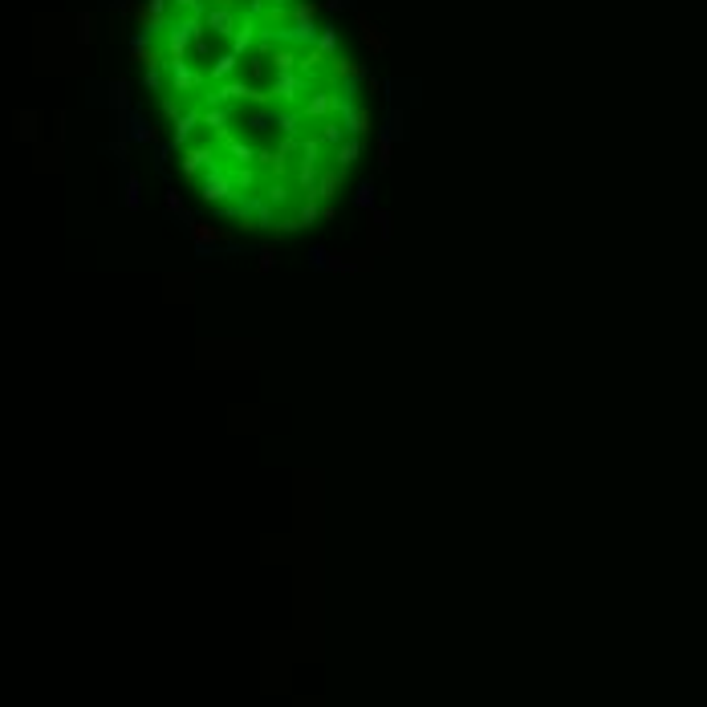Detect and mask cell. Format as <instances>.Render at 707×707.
<instances>
[{"label":"cell","mask_w":707,"mask_h":707,"mask_svg":"<svg viewBox=\"0 0 707 707\" xmlns=\"http://www.w3.org/2000/svg\"><path fill=\"white\" fill-rule=\"evenodd\" d=\"M313 90H317V82L297 69V73H277V78H273L268 98H273V106H297V110H301V102L309 98Z\"/></svg>","instance_id":"1"},{"label":"cell","mask_w":707,"mask_h":707,"mask_svg":"<svg viewBox=\"0 0 707 707\" xmlns=\"http://www.w3.org/2000/svg\"><path fill=\"white\" fill-rule=\"evenodd\" d=\"M342 106H345V94H333V90H326V85H321V90H313L309 98L301 102V110H297V114L321 126V122H333V118H342Z\"/></svg>","instance_id":"2"},{"label":"cell","mask_w":707,"mask_h":707,"mask_svg":"<svg viewBox=\"0 0 707 707\" xmlns=\"http://www.w3.org/2000/svg\"><path fill=\"white\" fill-rule=\"evenodd\" d=\"M203 203H212V208H224V203H232V199H244L240 191H236V183H232V171H228V163H220V167H212L208 175H203Z\"/></svg>","instance_id":"3"},{"label":"cell","mask_w":707,"mask_h":707,"mask_svg":"<svg viewBox=\"0 0 707 707\" xmlns=\"http://www.w3.org/2000/svg\"><path fill=\"white\" fill-rule=\"evenodd\" d=\"M179 167H183V175H187V179H199V175H208L212 167H220V147H215V143L187 147V150H183V159H179Z\"/></svg>","instance_id":"4"},{"label":"cell","mask_w":707,"mask_h":707,"mask_svg":"<svg viewBox=\"0 0 707 707\" xmlns=\"http://www.w3.org/2000/svg\"><path fill=\"white\" fill-rule=\"evenodd\" d=\"M196 131H203V114H199V106L191 102V110L179 118V122H171V143L179 150L191 147V138H196Z\"/></svg>","instance_id":"5"},{"label":"cell","mask_w":707,"mask_h":707,"mask_svg":"<svg viewBox=\"0 0 707 707\" xmlns=\"http://www.w3.org/2000/svg\"><path fill=\"white\" fill-rule=\"evenodd\" d=\"M240 20H244V8H208L203 25H208L212 33H220V37H236Z\"/></svg>","instance_id":"6"},{"label":"cell","mask_w":707,"mask_h":707,"mask_svg":"<svg viewBox=\"0 0 707 707\" xmlns=\"http://www.w3.org/2000/svg\"><path fill=\"white\" fill-rule=\"evenodd\" d=\"M317 179H321V159H297V175L293 187L301 196H313L317 191Z\"/></svg>","instance_id":"7"},{"label":"cell","mask_w":707,"mask_h":707,"mask_svg":"<svg viewBox=\"0 0 707 707\" xmlns=\"http://www.w3.org/2000/svg\"><path fill=\"white\" fill-rule=\"evenodd\" d=\"M342 179H345V171L338 163L326 167V171H321V179H317V191H313V196H317V199H333V196H338V187H342Z\"/></svg>","instance_id":"8"},{"label":"cell","mask_w":707,"mask_h":707,"mask_svg":"<svg viewBox=\"0 0 707 707\" xmlns=\"http://www.w3.org/2000/svg\"><path fill=\"white\" fill-rule=\"evenodd\" d=\"M236 66H240V57H236V53H220V57H215V66L212 69H208V73H212V85H224V82H232V73H236Z\"/></svg>","instance_id":"9"},{"label":"cell","mask_w":707,"mask_h":707,"mask_svg":"<svg viewBox=\"0 0 707 707\" xmlns=\"http://www.w3.org/2000/svg\"><path fill=\"white\" fill-rule=\"evenodd\" d=\"M329 78H345V82H362L366 69L358 61H350V57H333L329 61Z\"/></svg>","instance_id":"10"},{"label":"cell","mask_w":707,"mask_h":707,"mask_svg":"<svg viewBox=\"0 0 707 707\" xmlns=\"http://www.w3.org/2000/svg\"><path fill=\"white\" fill-rule=\"evenodd\" d=\"M358 155H362V143H358V138L350 134V138H345L342 147L333 150V163H338V167L345 171V167H354V163H358Z\"/></svg>","instance_id":"11"},{"label":"cell","mask_w":707,"mask_h":707,"mask_svg":"<svg viewBox=\"0 0 707 707\" xmlns=\"http://www.w3.org/2000/svg\"><path fill=\"white\" fill-rule=\"evenodd\" d=\"M317 215H326V208H317V196H301V203H297V224L309 228V224H317Z\"/></svg>","instance_id":"12"},{"label":"cell","mask_w":707,"mask_h":707,"mask_svg":"<svg viewBox=\"0 0 707 707\" xmlns=\"http://www.w3.org/2000/svg\"><path fill=\"white\" fill-rule=\"evenodd\" d=\"M289 13H293V25H309V29H313V20H317V4H313V0H297Z\"/></svg>","instance_id":"13"},{"label":"cell","mask_w":707,"mask_h":707,"mask_svg":"<svg viewBox=\"0 0 707 707\" xmlns=\"http://www.w3.org/2000/svg\"><path fill=\"white\" fill-rule=\"evenodd\" d=\"M313 49L326 53L329 61H333V57H338V33H333V29H321V33H317V41H313Z\"/></svg>","instance_id":"14"},{"label":"cell","mask_w":707,"mask_h":707,"mask_svg":"<svg viewBox=\"0 0 707 707\" xmlns=\"http://www.w3.org/2000/svg\"><path fill=\"white\" fill-rule=\"evenodd\" d=\"M358 29H362V41H366V45H370V49H374V53H382V49H386V37H382L379 33V29H374V25H370V20H358Z\"/></svg>","instance_id":"15"},{"label":"cell","mask_w":707,"mask_h":707,"mask_svg":"<svg viewBox=\"0 0 707 707\" xmlns=\"http://www.w3.org/2000/svg\"><path fill=\"white\" fill-rule=\"evenodd\" d=\"M191 236H196L199 248H208V244L220 240V228H212V224H191Z\"/></svg>","instance_id":"16"},{"label":"cell","mask_w":707,"mask_h":707,"mask_svg":"<svg viewBox=\"0 0 707 707\" xmlns=\"http://www.w3.org/2000/svg\"><path fill=\"white\" fill-rule=\"evenodd\" d=\"M37 122H41V114H33V110H25V114H20V138H25V143H33V138H37Z\"/></svg>","instance_id":"17"},{"label":"cell","mask_w":707,"mask_h":707,"mask_svg":"<svg viewBox=\"0 0 707 707\" xmlns=\"http://www.w3.org/2000/svg\"><path fill=\"white\" fill-rule=\"evenodd\" d=\"M134 143H155V126H147L143 118H134V131H131Z\"/></svg>","instance_id":"18"},{"label":"cell","mask_w":707,"mask_h":707,"mask_svg":"<svg viewBox=\"0 0 707 707\" xmlns=\"http://www.w3.org/2000/svg\"><path fill=\"white\" fill-rule=\"evenodd\" d=\"M110 94H114V110H118V114H122V110H126V82L118 78V82L110 85Z\"/></svg>","instance_id":"19"},{"label":"cell","mask_w":707,"mask_h":707,"mask_svg":"<svg viewBox=\"0 0 707 707\" xmlns=\"http://www.w3.org/2000/svg\"><path fill=\"white\" fill-rule=\"evenodd\" d=\"M90 25H94V20L82 13V17H78V41H82V45H90V37H94V33H90Z\"/></svg>","instance_id":"20"},{"label":"cell","mask_w":707,"mask_h":707,"mask_svg":"<svg viewBox=\"0 0 707 707\" xmlns=\"http://www.w3.org/2000/svg\"><path fill=\"white\" fill-rule=\"evenodd\" d=\"M391 150H395V138H382V143H379V167L391 163Z\"/></svg>","instance_id":"21"},{"label":"cell","mask_w":707,"mask_h":707,"mask_svg":"<svg viewBox=\"0 0 707 707\" xmlns=\"http://www.w3.org/2000/svg\"><path fill=\"white\" fill-rule=\"evenodd\" d=\"M126 203H131V208H138V179H134V175L126 179Z\"/></svg>","instance_id":"22"},{"label":"cell","mask_w":707,"mask_h":707,"mask_svg":"<svg viewBox=\"0 0 707 707\" xmlns=\"http://www.w3.org/2000/svg\"><path fill=\"white\" fill-rule=\"evenodd\" d=\"M358 208H366V212L374 208V187H362V191H358Z\"/></svg>","instance_id":"23"},{"label":"cell","mask_w":707,"mask_h":707,"mask_svg":"<svg viewBox=\"0 0 707 707\" xmlns=\"http://www.w3.org/2000/svg\"><path fill=\"white\" fill-rule=\"evenodd\" d=\"M167 212H179V215H183V199H179V191H167Z\"/></svg>","instance_id":"24"},{"label":"cell","mask_w":707,"mask_h":707,"mask_svg":"<svg viewBox=\"0 0 707 707\" xmlns=\"http://www.w3.org/2000/svg\"><path fill=\"white\" fill-rule=\"evenodd\" d=\"M374 224H379L382 232H391V215H386V212H374Z\"/></svg>","instance_id":"25"},{"label":"cell","mask_w":707,"mask_h":707,"mask_svg":"<svg viewBox=\"0 0 707 707\" xmlns=\"http://www.w3.org/2000/svg\"><path fill=\"white\" fill-rule=\"evenodd\" d=\"M212 8H240V0H208Z\"/></svg>","instance_id":"26"},{"label":"cell","mask_w":707,"mask_h":707,"mask_svg":"<svg viewBox=\"0 0 707 707\" xmlns=\"http://www.w3.org/2000/svg\"><path fill=\"white\" fill-rule=\"evenodd\" d=\"M264 4H280V8H293L297 0H264Z\"/></svg>","instance_id":"27"},{"label":"cell","mask_w":707,"mask_h":707,"mask_svg":"<svg viewBox=\"0 0 707 707\" xmlns=\"http://www.w3.org/2000/svg\"><path fill=\"white\" fill-rule=\"evenodd\" d=\"M329 8H345V0H329Z\"/></svg>","instance_id":"28"}]
</instances>
